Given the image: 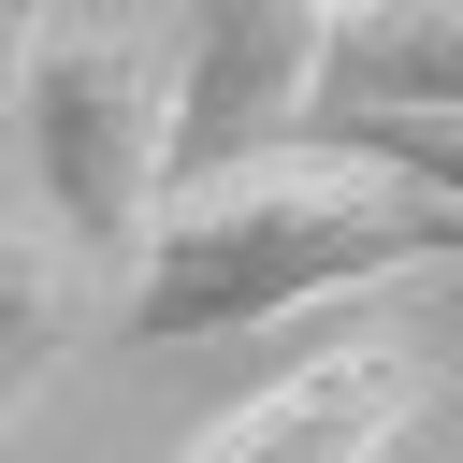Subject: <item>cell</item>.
<instances>
[{"label":"cell","mask_w":463,"mask_h":463,"mask_svg":"<svg viewBox=\"0 0 463 463\" xmlns=\"http://www.w3.org/2000/svg\"><path fill=\"white\" fill-rule=\"evenodd\" d=\"M87 318H101V275L58 246V217L29 203V174L0 145V434L43 405V376L87 347Z\"/></svg>","instance_id":"5b68a950"},{"label":"cell","mask_w":463,"mask_h":463,"mask_svg":"<svg viewBox=\"0 0 463 463\" xmlns=\"http://www.w3.org/2000/svg\"><path fill=\"white\" fill-rule=\"evenodd\" d=\"M449 246H463L449 188H405L333 145H260V159L174 174L145 203L101 318H116V347H203V333H260L333 289H376V275H434Z\"/></svg>","instance_id":"6da1fadb"},{"label":"cell","mask_w":463,"mask_h":463,"mask_svg":"<svg viewBox=\"0 0 463 463\" xmlns=\"http://www.w3.org/2000/svg\"><path fill=\"white\" fill-rule=\"evenodd\" d=\"M0 145L58 246L116 289L145 203L174 188V14H14L0 29Z\"/></svg>","instance_id":"7a4b0ae2"},{"label":"cell","mask_w":463,"mask_h":463,"mask_svg":"<svg viewBox=\"0 0 463 463\" xmlns=\"http://www.w3.org/2000/svg\"><path fill=\"white\" fill-rule=\"evenodd\" d=\"M420 420H434V347L362 333V347L289 362V376H275V391H246L232 420H203V434H188V463H391Z\"/></svg>","instance_id":"3957f363"},{"label":"cell","mask_w":463,"mask_h":463,"mask_svg":"<svg viewBox=\"0 0 463 463\" xmlns=\"http://www.w3.org/2000/svg\"><path fill=\"white\" fill-rule=\"evenodd\" d=\"M304 87H318V14H174V174L289 145Z\"/></svg>","instance_id":"277c9868"}]
</instances>
